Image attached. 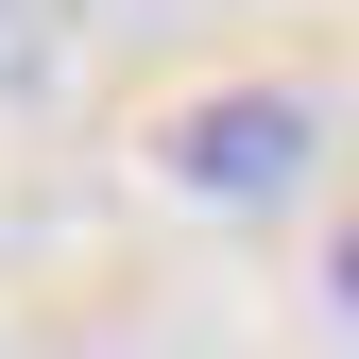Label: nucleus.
Instances as JSON below:
<instances>
[{
    "instance_id": "nucleus-3",
    "label": "nucleus",
    "mask_w": 359,
    "mask_h": 359,
    "mask_svg": "<svg viewBox=\"0 0 359 359\" xmlns=\"http://www.w3.org/2000/svg\"><path fill=\"white\" fill-rule=\"evenodd\" d=\"M325 291H342V325H359V222H342V257H325Z\"/></svg>"
},
{
    "instance_id": "nucleus-2",
    "label": "nucleus",
    "mask_w": 359,
    "mask_h": 359,
    "mask_svg": "<svg viewBox=\"0 0 359 359\" xmlns=\"http://www.w3.org/2000/svg\"><path fill=\"white\" fill-rule=\"evenodd\" d=\"M69 34H86V0H0V103H34V86H52Z\"/></svg>"
},
{
    "instance_id": "nucleus-1",
    "label": "nucleus",
    "mask_w": 359,
    "mask_h": 359,
    "mask_svg": "<svg viewBox=\"0 0 359 359\" xmlns=\"http://www.w3.org/2000/svg\"><path fill=\"white\" fill-rule=\"evenodd\" d=\"M308 154H325V120L291 86H205V103L154 120V171L205 189V205H274V189H308Z\"/></svg>"
}]
</instances>
